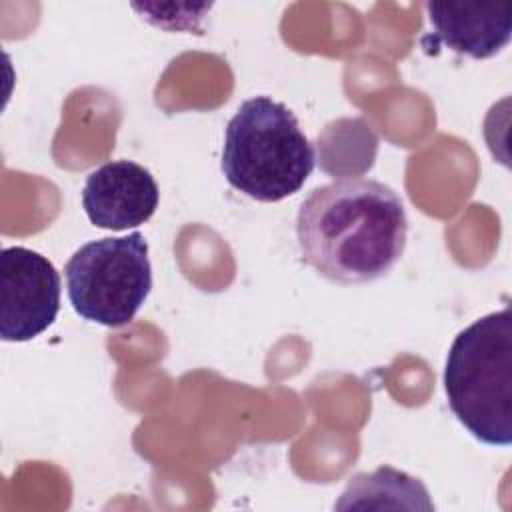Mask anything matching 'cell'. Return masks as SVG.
<instances>
[{
    "label": "cell",
    "mask_w": 512,
    "mask_h": 512,
    "mask_svg": "<svg viewBox=\"0 0 512 512\" xmlns=\"http://www.w3.org/2000/svg\"><path fill=\"white\" fill-rule=\"evenodd\" d=\"M296 238L302 258L336 284H366L402 258L408 218L384 182L342 178L314 188L300 204Z\"/></svg>",
    "instance_id": "obj_1"
},
{
    "label": "cell",
    "mask_w": 512,
    "mask_h": 512,
    "mask_svg": "<svg viewBox=\"0 0 512 512\" xmlns=\"http://www.w3.org/2000/svg\"><path fill=\"white\" fill-rule=\"evenodd\" d=\"M314 162V148L294 112L270 96L244 100L226 126L222 172L252 200L280 202L296 194Z\"/></svg>",
    "instance_id": "obj_2"
},
{
    "label": "cell",
    "mask_w": 512,
    "mask_h": 512,
    "mask_svg": "<svg viewBox=\"0 0 512 512\" xmlns=\"http://www.w3.org/2000/svg\"><path fill=\"white\" fill-rule=\"evenodd\" d=\"M452 414L480 442H512V314L490 312L454 338L444 366Z\"/></svg>",
    "instance_id": "obj_3"
},
{
    "label": "cell",
    "mask_w": 512,
    "mask_h": 512,
    "mask_svg": "<svg viewBox=\"0 0 512 512\" xmlns=\"http://www.w3.org/2000/svg\"><path fill=\"white\" fill-rule=\"evenodd\" d=\"M64 276L78 316L108 328L126 326L152 290L148 242L140 232L86 242L66 262Z\"/></svg>",
    "instance_id": "obj_4"
},
{
    "label": "cell",
    "mask_w": 512,
    "mask_h": 512,
    "mask_svg": "<svg viewBox=\"0 0 512 512\" xmlns=\"http://www.w3.org/2000/svg\"><path fill=\"white\" fill-rule=\"evenodd\" d=\"M60 310V274L26 246L0 254V338L28 342L50 328Z\"/></svg>",
    "instance_id": "obj_5"
},
{
    "label": "cell",
    "mask_w": 512,
    "mask_h": 512,
    "mask_svg": "<svg viewBox=\"0 0 512 512\" xmlns=\"http://www.w3.org/2000/svg\"><path fill=\"white\" fill-rule=\"evenodd\" d=\"M154 176L132 160H112L86 176L82 208L96 228L120 232L144 224L158 208Z\"/></svg>",
    "instance_id": "obj_6"
},
{
    "label": "cell",
    "mask_w": 512,
    "mask_h": 512,
    "mask_svg": "<svg viewBox=\"0 0 512 512\" xmlns=\"http://www.w3.org/2000/svg\"><path fill=\"white\" fill-rule=\"evenodd\" d=\"M432 26L430 44L446 46L476 60L490 58L508 46L512 36L510 2L446 0L426 2Z\"/></svg>",
    "instance_id": "obj_7"
},
{
    "label": "cell",
    "mask_w": 512,
    "mask_h": 512,
    "mask_svg": "<svg viewBox=\"0 0 512 512\" xmlns=\"http://www.w3.org/2000/svg\"><path fill=\"white\" fill-rule=\"evenodd\" d=\"M336 510H434L426 486L392 466H380L374 472L354 474L340 498Z\"/></svg>",
    "instance_id": "obj_8"
}]
</instances>
